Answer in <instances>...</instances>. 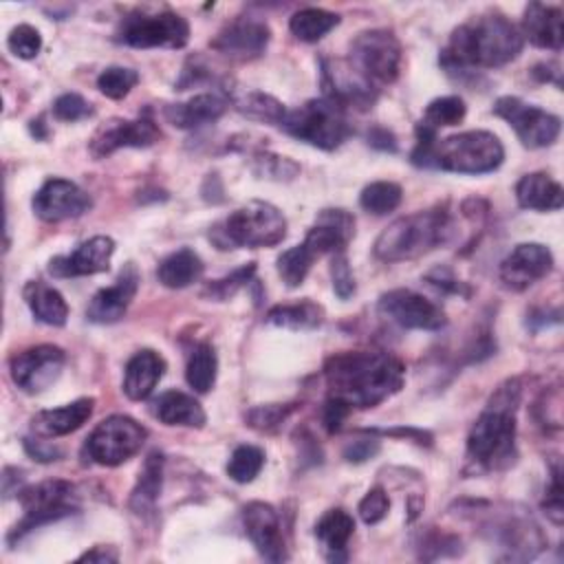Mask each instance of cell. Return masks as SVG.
I'll return each instance as SVG.
<instances>
[{
  "label": "cell",
  "mask_w": 564,
  "mask_h": 564,
  "mask_svg": "<svg viewBox=\"0 0 564 564\" xmlns=\"http://www.w3.org/2000/svg\"><path fill=\"white\" fill-rule=\"evenodd\" d=\"M324 377L328 397L344 401L350 410H366L401 390L405 366L390 352L346 350L326 361Z\"/></svg>",
  "instance_id": "1"
},
{
  "label": "cell",
  "mask_w": 564,
  "mask_h": 564,
  "mask_svg": "<svg viewBox=\"0 0 564 564\" xmlns=\"http://www.w3.org/2000/svg\"><path fill=\"white\" fill-rule=\"evenodd\" d=\"M522 44L524 40L511 20L500 13H485L452 31L441 64L449 75L498 68L516 59Z\"/></svg>",
  "instance_id": "2"
},
{
  "label": "cell",
  "mask_w": 564,
  "mask_h": 564,
  "mask_svg": "<svg viewBox=\"0 0 564 564\" xmlns=\"http://www.w3.org/2000/svg\"><path fill=\"white\" fill-rule=\"evenodd\" d=\"M410 159L419 167L456 174H487L500 167L505 148L500 139L487 130H467L438 141L434 130L419 123L416 145Z\"/></svg>",
  "instance_id": "3"
},
{
  "label": "cell",
  "mask_w": 564,
  "mask_h": 564,
  "mask_svg": "<svg viewBox=\"0 0 564 564\" xmlns=\"http://www.w3.org/2000/svg\"><path fill=\"white\" fill-rule=\"evenodd\" d=\"M522 386L518 379H507L489 397L485 410L467 436V460L482 469H502L516 456V412L520 405Z\"/></svg>",
  "instance_id": "4"
},
{
  "label": "cell",
  "mask_w": 564,
  "mask_h": 564,
  "mask_svg": "<svg viewBox=\"0 0 564 564\" xmlns=\"http://www.w3.org/2000/svg\"><path fill=\"white\" fill-rule=\"evenodd\" d=\"M454 236V220L445 207L408 214L390 223L375 240V256L383 262L421 258Z\"/></svg>",
  "instance_id": "5"
},
{
  "label": "cell",
  "mask_w": 564,
  "mask_h": 564,
  "mask_svg": "<svg viewBox=\"0 0 564 564\" xmlns=\"http://www.w3.org/2000/svg\"><path fill=\"white\" fill-rule=\"evenodd\" d=\"M212 238L220 249L275 247L286 238V218L275 205L251 200L216 225Z\"/></svg>",
  "instance_id": "6"
},
{
  "label": "cell",
  "mask_w": 564,
  "mask_h": 564,
  "mask_svg": "<svg viewBox=\"0 0 564 564\" xmlns=\"http://www.w3.org/2000/svg\"><path fill=\"white\" fill-rule=\"evenodd\" d=\"M280 128L319 150H335L352 134L346 108L326 97L308 99L300 108L286 110Z\"/></svg>",
  "instance_id": "7"
},
{
  "label": "cell",
  "mask_w": 564,
  "mask_h": 564,
  "mask_svg": "<svg viewBox=\"0 0 564 564\" xmlns=\"http://www.w3.org/2000/svg\"><path fill=\"white\" fill-rule=\"evenodd\" d=\"M115 40L134 48H183L189 40V24L170 9H137L119 22Z\"/></svg>",
  "instance_id": "8"
},
{
  "label": "cell",
  "mask_w": 564,
  "mask_h": 564,
  "mask_svg": "<svg viewBox=\"0 0 564 564\" xmlns=\"http://www.w3.org/2000/svg\"><path fill=\"white\" fill-rule=\"evenodd\" d=\"M22 505V520L11 529L9 542L20 540L24 533L70 516L77 511V494L68 480H44L18 491Z\"/></svg>",
  "instance_id": "9"
},
{
  "label": "cell",
  "mask_w": 564,
  "mask_h": 564,
  "mask_svg": "<svg viewBox=\"0 0 564 564\" xmlns=\"http://www.w3.org/2000/svg\"><path fill=\"white\" fill-rule=\"evenodd\" d=\"M348 62L377 88L392 84L401 73L403 51L388 29H370L350 42Z\"/></svg>",
  "instance_id": "10"
},
{
  "label": "cell",
  "mask_w": 564,
  "mask_h": 564,
  "mask_svg": "<svg viewBox=\"0 0 564 564\" xmlns=\"http://www.w3.org/2000/svg\"><path fill=\"white\" fill-rule=\"evenodd\" d=\"M148 438V430L132 416L112 414L104 419L86 438L84 454L104 467H117L132 458Z\"/></svg>",
  "instance_id": "11"
},
{
  "label": "cell",
  "mask_w": 564,
  "mask_h": 564,
  "mask_svg": "<svg viewBox=\"0 0 564 564\" xmlns=\"http://www.w3.org/2000/svg\"><path fill=\"white\" fill-rule=\"evenodd\" d=\"M494 115L505 119L518 134L524 148H546L560 137L562 121L560 117L531 106L518 97L505 95L496 99L494 104Z\"/></svg>",
  "instance_id": "12"
},
{
  "label": "cell",
  "mask_w": 564,
  "mask_h": 564,
  "mask_svg": "<svg viewBox=\"0 0 564 564\" xmlns=\"http://www.w3.org/2000/svg\"><path fill=\"white\" fill-rule=\"evenodd\" d=\"M322 86L324 97L339 104L341 108L368 110L377 101L379 88L370 84L348 59L322 57Z\"/></svg>",
  "instance_id": "13"
},
{
  "label": "cell",
  "mask_w": 564,
  "mask_h": 564,
  "mask_svg": "<svg viewBox=\"0 0 564 564\" xmlns=\"http://www.w3.org/2000/svg\"><path fill=\"white\" fill-rule=\"evenodd\" d=\"M377 311L410 330H438L447 324V317L438 304L410 289H392L377 302Z\"/></svg>",
  "instance_id": "14"
},
{
  "label": "cell",
  "mask_w": 564,
  "mask_h": 564,
  "mask_svg": "<svg viewBox=\"0 0 564 564\" xmlns=\"http://www.w3.org/2000/svg\"><path fill=\"white\" fill-rule=\"evenodd\" d=\"M64 364H66V355L59 346L40 344L18 352L11 359L9 370H11L13 383L22 392L37 394L57 381Z\"/></svg>",
  "instance_id": "15"
},
{
  "label": "cell",
  "mask_w": 564,
  "mask_h": 564,
  "mask_svg": "<svg viewBox=\"0 0 564 564\" xmlns=\"http://www.w3.org/2000/svg\"><path fill=\"white\" fill-rule=\"evenodd\" d=\"M33 212L46 223L79 218L93 207V198L77 183L66 178H48L33 196Z\"/></svg>",
  "instance_id": "16"
},
{
  "label": "cell",
  "mask_w": 564,
  "mask_h": 564,
  "mask_svg": "<svg viewBox=\"0 0 564 564\" xmlns=\"http://www.w3.org/2000/svg\"><path fill=\"white\" fill-rule=\"evenodd\" d=\"M159 139L161 130L150 119H110L95 130L90 154L104 159L121 148H148Z\"/></svg>",
  "instance_id": "17"
},
{
  "label": "cell",
  "mask_w": 564,
  "mask_h": 564,
  "mask_svg": "<svg viewBox=\"0 0 564 564\" xmlns=\"http://www.w3.org/2000/svg\"><path fill=\"white\" fill-rule=\"evenodd\" d=\"M242 524H245V533L249 535V540L253 542V546L264 560L269 562L289 560L280 516L269 502L253 500L245 505Z\"/></svg>",
  "instance_id": "18"
},
{
  "label": "cell",
  "mask_w": 564,
  "mask_h": 564,
  "mask_svg": "<svg viewBox=\"0 0 564 564\" xmlns=\"http://www.w3.org/2000/svg\"><path fill=\"white\" fill-rule=\"evenodd\" d=\"M551 269L553 253L549 247L540 242H522L500 262V282L509 291H524L549 275Z\"/></svg>",
  "instance_id": "19"
},
{
  "label": "cell",
  "mask_w": 564,
  "mask_h": 564,
  "mask_svg": "<svg viewBox=\"0 0 564 564\" xmlns=\"http://www.w3.org/2000/svg\"><path fill=\"white\" fill-rule=\"evenodd\" d=\"M271 31L264 22L253 18H238L229 22L214 40L212 48L220 55L238 62H249L267 51Z\"/></svg>",
  "instance_id": "20"
},
{
  "label": "cell",
  "mask_w": 564,
  "mask_h": 564,
  "mask_svg": "<svg viewBox=\"0 0 564 564\" xmlns=\"http://www.w3.org/2000/svg\"><path fill=\"white\" fill-rule=\"evenodd\" d=\"M139 271L132 262H128L119 278L115 280V284L106 286V289H99L88 306H86V317L88 322L93 324H115L123 317V313L128 311L130 302L134 300L137 295V289H139Z\"/></svg>",
  "instance_id": "21"
},
{
  "label": "cell",
  "mask_w": 564,
  "mask_h": 564,
  "mask_svg": "<svg viewBox=\"0 0 564 564\" xmlns=\"http://www.w3.org/2000/svg\"><path fill=\"white\" fill-rule=\"evenodd\" d=\"M115 253V240L110 236H93L82 242L73 253L57 256L48 262V273L55 278H77L108 271Z\"/></svg>",
  "instance_id": "22"
},
{
  "label": "cell",
  "mask_w": 564,
  "mask_h": 564,
  "mask_svg": "<svg viewBox=\"0 0 564 564\" xmlns=\"http://www.w3.org/2000/svg\"><path fill=\"white\" fill-rule=\"evenodd\" d=\"M355 236V218L350 212L330 207L322 209L315 218V225L306 231L304 245L311 249V253L324 256V253H341L350 238Z\"/></svg>",
  "instance_id": "23"
},
{
  "label": "cell",
  "mask_w": 564,
  "mask_h": 564,
  "mask_svg": "<svg viewBox=\"0 0 564 564\" xmlns=\"http://www.w3.org/2000/svg\"><path fill=\"white\" fill-rule=\"evenodd\" d=\"M227 106H229V99L223 93L212 90V93H198L181 104H170L163 108V115L172 126L181 130H192L220 119Z\"/></svg>",
  "instance_id": "24"
},
{
  "label": "cell",
  "mask_w": 564,
  "mask_h": 564,
  "mask_svg": "<svg viewBox=\"0 0 564 564\" xmlns=\"http://www.w3.org/2000/svg\"><path fill=\"white\" fill-rule=\"evenodd\" d=\"M522 40L527 37L531 44L540 48L560 51L564 42V18L560 7L531 2L524 9L522 18Z\"/></svg>",
  "instance_id": "25"
},
{
  "label": "cell",
  "mask_w": 564,
  "mask_h": 564,
  "mask_svg": "<svg viewBox=\"0 0 564 564\" xmlns=\"http://www.w3.org/2000/svg\"><path fill=\"white\" fill-rule=\"evenodd\" d=\"M93 410H95V399L82 397L62 408L37 412L31 419V430L44 438L66 436V434L79 430L93 416Z\"/></svg>",
  "instance_id": "26"
},
{
  "label": "cell",
  "mask_w": 564,
  "mask_h": 564,
  "mask_svg": "<svg viewBox=\"0 0 564 564\" xmlns=\"http://www.w3.org/2000/svg\"><path fill=\"white\" fill-rule=\"evenodd\" d=\"M165 372V359L150 350V348H143L139 352H134L128 364H126V370H123V392L128 399L132 401H143L148 399L156 383L161 381Z\"/></svg>",
  "instance_id": "27"
},
{
  "label": "cell",
  "mask_w": 564,
  "mask_h": 564,
  "mask_svg": "<svg viewBox=\"0 0 564 564\" xmlns=\"http://www.w3.org/2000/svg\"><path fill=\"white\" fill-rule=\"evenodd\" d=\"M516 198L524 209L555 212L564 205V189L546 172H531L518 181Z\"/></svg>",
  "instance_id": "28"
},
{
  "label": "cell",
  "mask_w": 564,
  "mask_h": 564,
  "mask_svg": "<svg viewBox=\"0 0 564 564\" xmlns=\"http://www.w3.org/2000/svg\"><path fill=\"white\" fill-rule=\"evenodd\" d=\"M152 414L165 425H183V427H203L207 419L203 405L194 397L181 390L161 392L152 401Z\"/></svg>",
  "instance_id": "29"
},
{
  "label": "cell",
  "mask_w": 564,
  "mask_h": 564,
  "mask_svg": "<svg viewBox=\"0 0 564 564\" xmlns=\"http://www.w3.org/2000/svg\"><path fill=\"white\" fill-rule=\"evenodd\" d=\"M355 533V520L344 509H328L315 524V538L324 546L328 560H346L348 540Z\"/></svg>",
  "instance_id": "30"
},
{
  "label": "cell",
  "mask_w": 564,
  "mask_h": 564,
  "mask_svg": "<svg viewBox=\"0 0 564 564\" xmlns=\"http://www.w3.org/2000/svg\"><path fill=\"white\" fill-rule=\"evenodd\" d=\"M24 300L33 317L48 326H64L68 319V304L64 295L46 282L33 280L24 286Z\"/></svg>",
  "instance_id": "31"
},
{
  "label": "cell",
  "mask_w": 564,
  "mask_h": 564,
  "mask_svg": "<svg viewBox=\"0 0 564 564\" xmlns=\"http://www.w3.org/2000/svg\"><path fill=\"white\" fill-rule=\"evenodd\" d=\"M203 269L205 267H203V260L198 258V253L183 247V249L172 251L170 256H165L159 262L156 275H159V282L167 289H185V286L194 284L196 280H200Z\"/></svg>",
  "instance_id": "32"
},
{
  "label": "cell",
  "mask_w": 564,
  "mask_h": 564,
  "mask_svg": "<svg viewBox=\"0 0 564 564\" xmlns=\"http://www.w3.org/2000/svg\"><path fill=\"white\" fill-rule=\"evenodd\" d=\"M269 324L291 328V330H306L317 328L324 322V308L313 300H300L293 304H278L273 306L267 317Z\"/></svg>",
  "instance_id": "33"
},
{
  "label": "cell",
  "mask_w": 564,
  "mask_h": 564,
  "mask_svg": "<svg viewBox=\"0 0 564 564\" xmlns=\"http://www.w3.org/2000/svg\"><path fill=\"white\" fill-rule=\"evenodd\" d=\"M216 375H218V357H216V348L209 341H200L185 366V379L189 383V388L198 394H205L212 390V386L216 383Z\"/></svg>",
  "instance_id": "34"
},
{
  "label": "cell",
  "mask_w": 564,
  "mask_h": 564,
  "mask_svg": "<svg viewBox=\"0 0 564 564\" xmlns=\"http://www.w3.org/2000/svg\"><path fill=\"white\" fill-rule=\"evenodd\" d=\"M161 482H163V454L152 452V454H148L143 469L139 474L137 487L132 489V498H130L132 509L139 513L150 511L159 498Z\"/></svg>",
  "instance_id": "35"
},
{
  "label": "cell",
  "mask_w": 564,
  "mask_h": 564,
  "mask_svg": "<svg viewBox=\"0 0 564 564\" xmlns=\"http://www.w3.org/2000/svg\"><path fill=\"white\" fill-rule=\"evenodd\" d=\"M337 24H339V15L337 13L326 11V9H317V7L300 9L289 20L291 33L297 40H302V42H317L328 31H333Z\"/></svg>",
  "instance_id": "36"
},
{
  "label": "cell",
  "mask_w": 564,
  "mask_h": 564,
  "mask_svg": "<svg viewBox=\"0 0 564 564\" xmlns=\"http://www.w3.org/2000/svg\"><path fill=\"white\" fill-rule=\"evenodd\" d=\"M234 106L240 115L256 119V121H264V123H275L280 126L282 119L286 117V108L284 104H280L275 97L260 93V90H249L242 93L240 97L234 99Z\"/></svg>",
  "instance_id": "37"
},
{
  "label": "cell",
  "mask_w": 564,
  "mask_h": 564,
  "mask_svg": "<svg viewBox=\"0 0 564 564\" xmlns=\"http://www.w3.org/2000/svg\"><path fill=\"white\" fill-rule=\"evenodd\" d=\"M403 198V192L397 183L392 181H375L370 185H366L359 194V205L375 216H383L390 214L399 207Z\"/></svg>",
  "instance_id": "38"
},
{
  "label": "cell",
  "mask_w": 564,
  "mask_h": 564,
  "mask_svg": "<svg viewBox=\"0 0 564 564\" xmlns=\"http://www.w3.org/2000/svg\"><path fill=\"white\" fill-rule=\"evenodd\" d=\"M465 101L456 95H447V97H436L427 104L425 112H423V119L419 121L421 126L430 128V130H438V128H445V126H456L465 119Z\"/></svg>",
  "instance_id": "39"
},
{
  "label": "cell",
  "mask_w": 564,
  "mask_h": 564,
  "mask_svg": "<svg viewBox=\"0 0 564 564\" xmlns=\"http://www.w3.org/2000/svg\"><path fill=\"white\" fill-rule=\"evenodd\" d=\"M313 260H315V256L311 253V249L304 242L282 251L278 258V273H280L282 282L289 289L300 286L304 282V278L308 275Z\"/></svg>",
  "instance_id": "40"
},
{
  "label": "cell",
  "mask_w": 564,
  "mask_h": 564,
  "mask_svg": "<svg viewBox=\"0 0 564 564\" xmlns=\"http://www.w3.org/2000/svg\"><path fill=\"white\" fill-rule=\"evenodd\" d=\"M264 465V452L256 445H238L227 463V474L234 482H251Z\"/></svg>",
  "instance_id": "41"
},
{
  "label": "cell",
  "mask_w": 564,
  "mask_h": 564,
  "mask_svg": "<svg viewBox=\"0 0 564 564\" xmlns=\"http://www.w3.org/2000/svg\"><path fill=\"white\" fill-rule=\"evenodd\" d=\"M253 275H256V262H249V264H245L240 269H234L225 278H218V280L209 282L203 289V297L216 300V302H225V300L234 297L240 289H245L251 282Z\"/></svg>",
  "instance_id": "42"
},
{
  "label": "cell",
  "mask_w": 564,
  "mask_h": 564,
  "mask_svg": "<svg viewBox=\"0 0 564 564\" xmlns=\"http://www.w3.org/2000/svg\"><path fill=\"white\" fill-rule=\"evenodd\" d=\"M139 82V73L126 66H108L97 77V88L110 99L126 97Z\"/></svg>",
  "instance_id": "43"
},
{
  "label": "cell",
  "mask_w": 564,
  "mask_h": 564,
  "mask_svg": "<svg viewBox=\"0 0 564 564\" xmlns=\"http://www.w3.org/2000/svg\"><path fill=\"white\" fill-rule=\"evenodd\" d=\"M253 172L262 178H273V181H291L300 167L297 163H293L289 156H280V154H269V152H260L253 161Z\"/></svg>",
  "instance_id": "44"
},
{
  "label": "cell",
  "mask_w": 564,
  "mask_h": 564,
  "mask_svg": "<svg viewBox=\"0 0 564 564\" xmlns=\"http://www.w3.org/2000/svg\"><path fill=\"white\" fill-rule=\"evenodd\" d=\"M9 51L20 59H33L42 48V35L31 24H18L7 37Z\"/></svg>",
  "instance_id": "45"
},
{
  "label": "cell",
  "mask_w": 564,
  "mask_h": 564,
  "mask_svg": "<svg viewBox=\"0 0 564 564\" xmlns=\"http://www.w3.org/2000/svg\"><path fill=\"white\" fill-rule=\"evenodd\" d=\"M93 115V106L77 93H64L53 101V117L59 121H79Z\"/></svg>",
  "instance_id": "46"
},
{
  "label": "cell",
  "mask_w": 564,
  "mask_h": 564,
  "mask_svg": "<svg viewBox=\"0 0 564 564\" xmlns=\"http://www.w3.org/2000/svg\"><path fill=\"white\" fill-rule=\"evenodd\" d=\"M390 509V498L383 487H372L359 502V516L366 524H377L388 516Z\"/></svg>",
  "instance_id": "47"
},
{
  "label": "cell",
  "mask_w": 564,
  "mask_h": 564,
  "mask_svg": "<svg viewBox=\"0 0 564 564\" xmlns=\"http://www.w3.org/2000/svg\"><path fill=\"white\" fill-rule=\"evenodd\" d=\"M291 412H293V405H280V403L260 405V408L249 410L247 423H249L251 427H256V430H273V427H278Z\"/></svg>",
  "instance_id": "48"
},
{
  "label": "cell",
  "mask_w": 564,
  "mask_h": 564,
  "mask_svg": "<svg viewBox=\"0 0 564 564\" xmlns=\"http://www.w3.org/2000/svg\"><path fill=\"white\" fill-rule=\"evenodd\" d=\"M330 278H333V291L337 293L339 300H348L355 293V278L348 264L346 253H335L330 262Z\"/></svg>",
  "instance_id": "49"
},
{
  "label": "cell",
  "mask_w": 564,
  "mask_h": 564,
  "mask_svg": "<svg viewBox=\"0 0 564 564\" xmlns=\"http://www.w3.org/2000/svg\"><path fill=\"white\" fill-rule=\"evenodd\" d=\"M425 282L432 286V289H436L438 293H465L467 295V289L463 286V282L460 280H456V275L447 269V267H436V269H432L427 275H425Z\"/></svg>",
  "instance_id": "50"
},
{
  "label": "cell",
  "mask_w": 564,
  "mask_h": 564,
  "mask_svg": "<svg viewBox=\"0 0 564 564\" xmlns=\"http://www.w3.org/2000/svg\"><path fill=\"white\" fill-rule=\"evenodd\" d=\"M544 513L555 522V524H562V516H564V507H562V482H560V467L553 469L551 474V487L546 489V496H544Z\"/></svg>",
  "instance_id": "51"
},
{
  "label": "cell",
  "mask_w": 564,
  "mask_h": 564,
  "mask_svg": "<svg viewBox=\"0 0 564 564\" xmlns=\"http://www.w3.org/2000/svg\"><path fill=\"white\" fill-rule=\"evenodd\" d=\"M348 414H350V408H348L344 401L328 397L326 403H324V412H322L324 427H326L328 432H337V430L341 427V423L346 421Z\"/></svg>",
  "instance_id": "52"
},
{
  "label": "cell",
  "mask_w": 564,
  "mask_h": 564,
  "mask_svg": "<svg viewBox=\"0 0 564 564\" xmlns=\"http://www.w3.org/2000/svg\"><path fill=\"white\" fill-rule=\"evenodd\" d=\"M24 449L37 463H53L62 456L59 447H55L42 438H24Z\"/></svg>",
  "instance_id": "53"
},
{
  "label": "cell",
  "mask_w": 564,
  "mask_h": 564,
  "mask_svg": "<svg viewBox=\"0 0 564 564\" xmlns=\"http://www.w3.org/2000/svg\"><path fill=\"white\" fill-rule=\"evenodd\" d=\"M379 452V441L375 438H359L346 445L344 449V458L350 463H364L368 458H372Z\"/></svg>",
  "instance_id": "54"
},
{
  "label": "cell",
  "mask_w": 564,
  "mask_h": 564,
  "mask_svg": "<svg viewBox=\"0 0 564 564\" xmlns=\"http://www.w3.org/2000/svg\"><path fill=\"white\" fill-rule=\"evenodd\" d=\"M368 143L377 150H383V152H394L397 150V139L394 134L388 130V128H381V126H375L368 130Z\"/></svg>",
  "instance_id": "55"
},
{
  "label": "cell",
  "mask_w": 564,
  "mask_h": 564,
  "mask_svg": "<svg viewBox=\"0 0 564 564\" xmlns=\"http://www.w3.org/2000/svg\"><path fill=\"white\" fill-rule=\"evenodd\" d=\"M119 553L115 551V546H93L90 551L82 553L77 557V562H117Z\"/></svg>",
  "instance_id": "56"
},
{
  "label": "cell",
  "mask_w": 564,
  "mask_h": 564,
  "mask_svg": "<svg viewBox=\"0 0 564 564\" xmlns=\"http://www.w3.org/2000/svg\"><path fill=\"white\" fill-rule=\"evenodd\" d=\"M29 128H31V134H33L35 139H46V123H44V119H42V117L33 119Z\"/></svg>",
  "instance_id": "57"
}]
</instances>
